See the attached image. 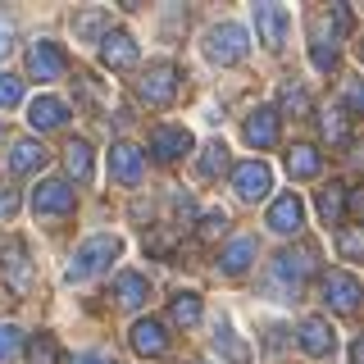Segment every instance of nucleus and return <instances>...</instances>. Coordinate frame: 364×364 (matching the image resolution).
I'll return each mask as SVG.
<instances>
[{"label":"nucleus","mask_w":364,"mask_h":364,"mask_svg":"<svg viewBox=\"0 0 364 364\" xmlns=\"http://www.w3.org/2000/svg\"><path fill=\"white\" fill-rule=\"evenodd\" d=\"M250 50V37L242 23H219V28H210V37H205V55H210L214 64H242Z\"/></svg>","instance_id":"nucleus-1"},{"label":"nucleus","mask_w":364,"mask_h":364,"mask_svg":"<svg viewBox=\"0 0 364 364\" xmlns=\"http://www.w3.org/2000/svg\"><path fill=\"white\" fill-rule=\"evenodd\" d=\"M314 269H318V250H314V246L282 250V255L273 259V269H269V287H273V282H287L291 291H301V282L310 278Z\"/></svg>","instance_id":"nucleus-2"},{"label":"nucleus","mask_w":364,"mask_h":364,"mask_svg":"<svg viewBox=\"0 0 364 364\" xmlns=\"http://www.w3.org/2000/svg\"><path fill=\"white\" fill-rule=\"evenodd\" d=\"M114 255H119V237H91V242H82L77 255H73V264H68V282H87L91 273H100Z\"/></svg>","instance_id":"nucleus-3"},{"label":"nucleus","mask_w":364,"mask_h":364,"mask_svg":"<svg viewBox=\"0 0 364 364\" xmlns=\"http://www.w3.org/2000/svg\"><path fill=\"white\" fill-rule=\"evenodd\" d=\"M136 96L146 100L151 109H164L168 100L178 96V68L168 64V60H159V64H151L141 73V82H136Z\"/></svg>","instance_id":"nucleus-4"},{"label":"nucleus","mask_w":364,"mask_h":364,"mask_svg":"<svg viewBox=\"0 0 364 364\" xmlns=\"http://www.w3.org/2000/svg\"><path fill=\"white\" fill-rule=\"evenodd\" d=\"M318 291H323V301L333 305L337 314H355L360 310V278L346 269H328L323 278H318Z\"/></svg>","instance_id":"nucleus-5"},{"label":"nucleus","mask_w":364,"mask_h":364,"mask_svg":"<svg viewBox=\"0 0 364 364\" xmlns=\"http://www.w3.org/2000/svg\"><path fill=\"white\" fill-rule=\"evenodd\" d=\"M0 273H5V282H9V291H14V296H28L32 291V259H28V246H23L18 237L0 242Z\"/></svg>","instance_id":"nucleus-6"},{"label":"nucleus","mask_w":364,"mask_h":364,"mask_svg":"<svg viewBox=\"0 0 364 364\" xmlns=\"http://www.w3.org/2000/svg\"><path fill=\"white\" fill-rule=\"evenodd\" d=\"M32 210H37L41 219H64V214H73V187L60 182V178L37 182V191H32Z\"/></svg>","instance_id":"nucleus-7"},{"label":"nucleus","mask_w":364,"mask_h":364,"mask_svg":"<svg viewBox=\"0 0 364 364\" xmlns=\"http://www.w3.org/2000/svg\"><path fill=\"white\" fill-rule=\"evenodd\" d=\"M269 187H273L269 164H259V159H242V164H232V191L242 200H264Z\"/></svg>","instance_id":"nucleus-8"},{"label":"nucleus","mask_w":364,"mask_h":364,"mask_svg":"<svg viewBox=\"0 0 364 364\" xmlns=\"http://www.w3.org/2000/svg\"><path fill=\"white\" fill-rule=\"evenodd\" d=\"M64 50L55 41H32L28 46V73L37 77V82H55V77H64Z\"/></svg>","instance_id":"nucleus-9"},{"label":"nucleus","mask_w":364,"mask_h":364,"mask_svg":"<svg viewBox=\"0 0 364 364\" xmlns=\"http://www.w3.org/2000/svg\"><path fill=\"white\" fill-rule=\"evenodd\" d=\"M109 173H114V182H123V187H136V182H141V173H146L141 151H136L132 141L109 146Z\"/></svg>","instance_id":"nucleus-10"},{"label":"nucleus","mask_w":364,"mask_h":364,"mask_svg":"<svg viewBox=\"0 0 364 364\" xmlns=\"http://www.w3.org/2000/svg\"><path fill=\"white\" fill-rule=\"evenodd\" d=\"M301 223H305V205H301L296 191H287V196H278V200L269 205V228L278 237H296V232H301Z\"/></svg>","instance_id":"nucleus-11"},{"label":"nucleus","mask_w":364,"mask_h":364,"mask_svg":"<svg viewBox=\"0 0 364 364\" xmlns=\"http://www.w3.org/2000/svg\"><path fill=\"white\" fill-rule=\"evenodd\" d=\"M128 337H132V350H136V355H146V360H159L168 350V333H164L159 318H136Z\"/></svg>","instance_id":"nucleus-12"},{"label":"nucleus","mask_w":364,"mask_h":364,"mask_svg":"<svg viewBox=\"0 0 364 364\" xmlns=\"http://www.w3.org/2000/svg\"><path fill=\"white\" fill-rule=\"evenodd\" d=\"M287 9L282 5H255V32L259 41L269 46V50H282V41H287Z\"/></svg>","instance_id":"nucleus-13"},{"label":"nucleus","mask_w":364,"mask_h":364,"mask_svg":"<svg viewBox=\"0 0 364 364\" xmlns=\"http://www.w3.org/2000/svg\"><path fill=\"white\" fill-rule=\"evenodd\" d=\"M100 60H105L109 68H132V64H136V41H132L123 28L100 32Z\"/></svg>","instance_id":"nucleus-14"},{"label":"nucleus","mask_w":364,"mask_h":364,"mask_svg":"<svg viewBox=\"0 0 364 364\" xmlns=\"http://www.w3.org/2000/svg\"><path fill=\"white\" fill-rule=\"evenodd\" d=\"M301 346L310 350L314 360L333 355V346H337V333H333V323H328V318H318V314H310V318L301 323Z\"/></svg>","instance_id":"nucleus-15"},{"label":"nucleus","mask_w":364,"mask_h":364,"mask_svg":"<svg viewBox=\"0 0 364 364\" xmlns=\"http://www.w3.org/2000/svg\"><path fill=\"white\" fill-rule=\"evenodd\" d=\"M151 151H155L159 164H173L178 155L191 151V132L187 128H155L151 132Z\"/></svg>","instance_id":"nucleus-16"},{"label":"nucleus","mask_w":364,"mask_h":364,"mask_svg":"<svg viewBox=\"0 0 364 364\" xmlns=\"http://www.w3.org/2000/svg\"><path fill=\"white\" fill-rule=\"evenodd\" d=\"M314 210H318V219H323L328 228H341V219H346V182H328V187H318Z\"/></svg>","instance_id":"nucleus-17"},{"label":"nucleus","mask_w":364,"mask_h":364,"mask_svg":"<svg viewBox=\"0 0 364 364\" xmlns=\"http://www.w3.org/2000/svg\"><path fill=\"white\" fill-rule=\"evenodd\" d=\"M246 141L255 146V151H269V146H278V109H255L246 119Z\"/></svg>","instance_id":"nucleus-18"},{"label":"nucleus","mask_w":364,"mask_h":364,"mask_svg":"<svg viewBox=\"0 0 364 364\" xmlns=\"http://www.w3.org/2000/svg\"><path fill=\"white\" fill-rule=\"evenodd\" d=\"M64 119H68V109H64V100H55V96H37L28 105V123L37 132H50V128H64Z\"/></svg>","instance_id":"nucleus-19"},{"label":"nucleus","mask_w":364,"mask_h":364,"mask_svg":"<svg viewBox=\"0 0 364 364\" xmlns=\"http://www.w3.org/2000/svg\"><path fill=\"white\" fill-rule=\"evenodd\" d=\"M255 255H259L255 237H232V242L223 246V255H219V269H223V273H246Z\"/></svg>","instance_id":"nucleus-20"},{"label":"nucleus","mask_w":364,"mask_h":364,"mask_svg":"<svg viewBox=\"0 0 364 364\" xmlns=\"http://www.w3.org/2000/svg\"><path fill=\"white\" fill-rule=\"evenodd\" d=\"M64 168L73 173V182H91V178H96L91 146H87V141H68V146H64Z\"/></svg>","instance_id":"nucleus-21"},{"label":"nucleus","mask_w":364,"mask_h":364,"mask_svg":"<svg viewBox=\"0 0 364 364\" xmlns=\"http://www.w3.org/2000/svg\"><path fill=\"white\" fill-rule=\"evenodd\" d=\"M318 168H323V155H318L314 146L301 141V146H291V151H287V173L291 178H314Z\"/></svg>","instance_id":"nucleus-22"},{"label":"nucleus","mask_w":364,"mask_h":364,"mask_svg":"<svg viewBox=\"0 0 364 364\" xmlns=\"http://www.w3.org/2000/svg\"><path fill=\"white\" fill-rule=\"evenodd\" d=\"M46 164V146L41 141H14V151H9V168L14 173H32V168Z\"/></svg>","instance_id":"nucleus-23"},{"label":"nucleus","mask_w":364,"mask_h":364,"mask_svg":"<svg viewBox=\"0 0 364 364\" xmlns=\"http://www.w3.org/2000/svg\"><path fill=\"white\" fill-rule=\"evenodd\" d=\"M114 296H119V305H141L146 296H151V282H146L141 273H119V282H114Z\"/></svg>","instance_id":"nucleus-24"},{"label":"nucleus","mask_w":364,"mask_h":364,"mask_svg":"<svg viewBox=\"0 0 364 364\" xmlns=\"http://www.w3.org/2000/svg\"><path fill=\"white\" fill-rule=\"evenodd\" d=\"M168 318H173L178 328H196V323H200V296H191V291L173 296V305H168Z\"/></svg>","instance_id":"nucleus-25"},{"label":"nucleus","mask_w":364,"mask_h":364,"mask_svg":"<svg viewBox=\"0 0 364 364\" xmlns=\"http://www.w3.org/2000/svg\"><path fill=\"white\" fill-rule=\"evenodd\" d=\"M323 136H328V146H350V114L346 109H328V119H323Z\"/></svg>","instance_id":"nucleus-26"},{"label":"nucleus","mask_w":364,"mask_h":364,"mask_svg":"<svg viewBox=\"0 0 364 364\" xmlns=\"http://www.w3.org/2000/svg\"><path fill=\"white\" fill-rule=\"evenodd\" d=\"M28 364H60V341L50 333H37L28 341Z\"/></svg>","instance_id":"nucleus-27"},{"label":"nucleus","mask_w":364,"mask_h":364,"mask_svg":"<svg viewBox=\"0 0 364 364\" xmlns=\"http://www.w3.org/2000/svg\"><path fill=\"white\" fill-rule=\"evenodd\" d=\"M214 355H223L228 364H246V360H250V350H246L232 333H228V328H219V333H214Z\"/></svg>","instance_id":"nucleus-28"},{"label":"nucleus","mask_w":364,"mask_h":364,"mask_svg":"<svg viewBox=\"0 0 364 364\" xmlns=\"http://www.w3.org/2000/svg\"><path fill=\"white\" fill-rule=\"evenodd\" d=\"M219 173H228V146L223 141H210L200 151V178H219Z\"/></svg>","instance_id":"nucleus-29"},{"label":"nucleus","mask_w":364,"mask_h":364,"mask_svg":"<svg viewBox=\"0 0 364 364\" xmlns=\"http://www.w3.org/2000/svg\"><path fill=\"white\" fill-rule=\"evenodd\" d=\"M223 232H228V210H205L196 223V237L200 242H219Z\"/></svg>","instance_id":"nucleus-30"},{"label":"nucleus","mask_w":364,"mask_h":364,"mask_svg":"<svg viewBox=\"0 0 364 364\" xmlns=\"http://www.w3.org/2000/svg\"><path fill=\"white\" fill-rule=\"evenodd\" d=\"M73 28L82 32V37H96L100 28L109 32V14H105V9H87V14H77V18H73ZM96 41H100V37H96Z\"/></svg>","instance_id":"nucleus-31"},{"label":"nucleus","mask_w":364,"mask_h":364,"mask_svg":"<svg viewBox=\"0 0 364 364\" xmlns=\"http://www.w3.org/2000/svg\"><path fill=\"white\" fill-rule=\"evenodd\" d=\"M337 250H341L346 259H355L360 250H364V232H360L355 223H341V232H337Z\"/></svg>","instance_id":"nucleus-32"},{"label":"nucleus","mask_w":364,"mask_h":364,"mask_svg":"<svg viewBox=\"0 0 364 364\" xmlns=\"http://www.w3.org/2000/svg\"><path fill=\"white\" fill-rule=\"evenodd\" d=\"M282 105H287L291 109V119H305V114H310V91H305V87H282Z\"/></svg>","instance_id":"nucleus-33"},{"label":"nucleus","mask_w":364,"mask_h":364,"mask_svg":"<svg viewBox=\"0 0 364 364\" xmlns=\"http://www.w3.org/2000/svg\"><path fill=\"white\" fill-rule=\"evenodd\" d=\"M18 100H23V77L0 73V109H14Z\"/></svg>","instance_id":"nucleus-34"},{"label":"nucleus","mask_w":364,"mask_h":364,"mask_svg":"<svg viewBox=\"0 0 364 364\" xmlns=\"http://www.w3.org/2000/svg\"><path fill=\"white\" fill-rule=\"evenodd\" d=\"M18 346H23V333H18L14 323H0V364L14 360V355H18Z\"/></svg>","instance_id":"nucleus-35"},{"label":"nucleus","mask_w":364,"mask_h":364,"mask_svg":"<svg viewBox=\"0 0 364 364\" xmlns=\"http://www.w3.org/2000/svg\"><path fill=\"white\" fill-rule=\"evenodd\" d=\"M310 60H314V68H323V73H333V68H337V46H323V41H318L314 50H310Z\"/></svg>","instance_id":"nucleus-36"},{"label":"nucleus","mask_w":364,"mask_h":364,"mask_svg":"<svg viewBox=\"0 0 364 364\" xmlns=\"http://www.w3.org/2000/svg\"><path fill=\"white\" fill-rule=\"evenodd\" d=\"M14 214H18V191L0 187V219H14Z\"/></svg>","instance_id":"nucleus-37"},{"label":"nucleus","mask_w":364,"mask_h":364,"mask_svg":"<svg viewBox=\"0 0 364 364\" xmlns=\"http://www.w3.org/2000/svg\"><path fill=\"white\" fill-rule=\"evenodd\" d=\"M73 364H119V360H114L109 350H82V355H77Z\"/></svg>","instance_id":"nucleus-38"},{"label":"nucleus","mask_w":364,"mask_h":364,"mask_svg":"<svg viewBox=\"0 0 364 364\" xmlns=\"http://www.w3.org/2000/svg\"><path fill=\"white\" fill-rule=\"evenodd\" d=\"M9 46H14V28H9V18L0 14V55H9Z\"/></svg>","instance_id":"nucleus-39"},{"label":"nucleus","mask_w":364,"mask_h":364,"mask_svg":"<svg viewBox=\"0 0 364 364\" xmlns=\"http://www.w3.org/2000/svg\"><path fill=\"white\" fill-rule=\"evenodd\" d=\"M350 364H364V346H360V341H350Z\"/></svg>","instance_id":"nucleus-40"}]
</instances>
